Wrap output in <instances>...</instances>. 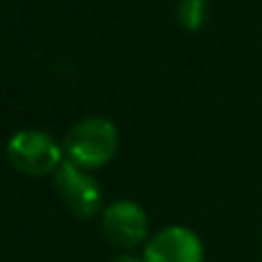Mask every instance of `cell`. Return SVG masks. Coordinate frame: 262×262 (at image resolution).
Masks as SVG:
<instances>
[{"instance_id":"obj_1","label":"cell","mask_w":262,"mask_h":262,"mask_svg":"<svg viewBox=\"0 0 262 262\" xmlns=\"http://www.w3.org/2000/svg\"><path fill=\"white\" fill-rule=\"evenodd\" d=\"M119 128L104 116H86L68 130L63 139V151L70 163L79 167L100 169L119 151Z\"/></svg>"},{"instance_id":"obj_2","label":"cell","mask_w":262,"mask_h":262,"mask_svg":"<svg viewBox=\"0 0 262 262\" xmlns=\"http://www.w3.org/2000/svg\"><path fill=\"white\" fill-rule=\"evenodd\" d=\"M7 160L12 167L28 177H47L63 165V144L56 142L54 135L40 128L16 130L7 142Z\"/></svg>"},{"instance_id":"obj_3","label":"cell","mask_w":262,"mask_h":262,"mask_svg":"<svg viewBox=\"0 0 262 262\" xmlns=\"http://www.w3.org/2000/svg\"><path fill=\"white\" fill-rule=\"evenodd\" d=\"M51 181L56 195L74 218H91L102 209V188L89 169L65 158L63 165L51 174Z\"/></svg>"},{"instance_id":"obj_4","label":"cell","mask_w":262,"mask_h":262,"mask_svg":"<svg viewBox=\"0 0 262 262\" xmlns=\"http://www.w3.org/2000/svg\"><path fill=\"white\" fill-rule=\"evenodd\" d=\"M102 234L112 246L135 251L148 239V216L133 200H114L102 211Z\"/></svg>"},{"instance_id":"obj_5","label":"cell","mask_w":262,"mask_h":262,"mask_svg":"<svg viewBox=\"0 0 262 262\" xmlns=\"http://www.w3.org/2000/svg\"><path fill=\"white\" fill-rule=\"evenodd\" d=\"M146 262H204V244L190 228L169 225L151 234L144 246Z\"/></svg>"},{"instance_id":"obj_6","label":"cell","mask_w":262,"mask_h":262,"mask_svg":"<svg viewBox=\"0 0 262 262\" xmlns=\"http://www.w3.org/2000/svg\"><path fill=\"white\" fill-rule=\"evenodd\" d=\"M177 21L188 33L202 30L209 21V0H179Z\"/></svg>"},{"instance_id":"obj_7","label":"cell","mask_w":262,"mask_h":262,"mask_svg":"<svg viewBox=\"0 0 262 262\" xmlns=\"http://www.w3.org/2000/svg\"><path fill=\"white\" fill-rule=\"evenodd\" d=\"M112 262H146V260H144V255L139 257V255H135V253H121V255L114 257Z\"/></svg>"}]
</instances>
